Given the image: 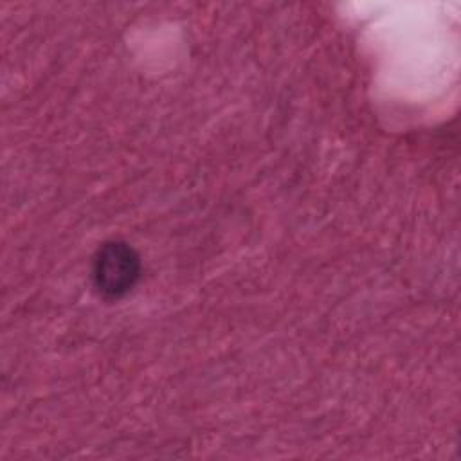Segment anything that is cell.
Here are the masks:
<instances>
[{"label":"cell","mask_w":461,"mask_h":461,"mask_svg":"<svg viewBox=\"0 0 461 461\" xmlns=\"http://www.w3.org/2000/svg\"><path fill=\"white\" fill-rule=\"evenodd\" d=\"M140 274V263L135 250L121 241L104 243L94 261L95 288L110 299L128 294Z\"/></svg>","instance_id":"1"}]
</instances>
